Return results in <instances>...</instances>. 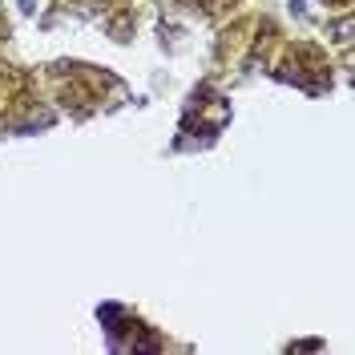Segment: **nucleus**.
I'll list each match as a JSON object with an SVG mask.
<instances>
[{
  "label": "nucleus",
  "mask_w": 355,
  "mask_h": 355,
  "mask_svg": "<svg viewBox=\"0 0 355 355\" xmlns=\"http://www.w3.org/2000/svg\"><path fill=\"white\" fill-rule=\"evenodd\" d=\"M41 28H61V24H81L105 33L113 44H130L141 33V0H37Z\"/></svg>",
  "instance_id": "nucleus-3"
},
{
  "label": "nucleus",
  "mask_w": 355,
  "mask_h": 355,
  "mask_svg": "<svg viewBox=\"0 0 355 355\" xmlns=\"http://www.w3.org/2000/svg\"><path fill=\"white\" fill-rule=\"evenodd\" d=\"M8 37H12V17H8V8L0 4V53H4V44H8Z\"/></svg>",
  "instance_id": "nucleus-6"
},
{
  "label": "nucleus",
  "mask_w": 355,
  "mask_h": 355,
  "mask_svg": "<svg viewBox=\"0 0 355 355\" xmlns=\"http://www.w3.org/2000/svg\"><path fill=\"white\" fill-rule=\"evenodd\" d=\"M41 85L57 117L69 121H93L133 101L130 81L93 61H53L41 69Z\"/></svg>",
  "instance_id": "nucleus-1"
},
{
  "label": "nucleus",
  "mask_w": 355,
  "mask_h": 355,
  "mask_svg": "<svg viewBox=\"0 0 355 355\" xmlns=\"http://www.w3.org/2000/svg\"><path fill=\"white\" fill-rule=\"evenodd\" d=\"M61 117L49 105L41 73L0 57V137H28L53 130Z\"/></svg>",
  "instance_id": "nucleus-2"
},
{
  "label": "nucleus",
  "mask_w": 355,
  "mask_h": 355,
  "mask_svg": "<svg viewBox=\"0 0 355 355\" xmlns=\"http://www.w3.org/2000/svg\"><path fill=\"white\" fill-rule=\"evenodd\" d=\"M331 53L323 49V44L315 41H303V37H283V41L275 44V53H270V61H266L263 73H270L275 81H287V85L303 89L311 97H319V93H327L335 81L331 73Z\"/></svg>",
  "instance_id": "nucleus-4"
},
{
  "label": "nucleus",
  "mask_w": 355,
  "mask_h": 355,
  "mask_svg": "<svg viewBox=\"0 0 355 355\" xmlns=\"http://www.w3.org/2000/svg\"><path fill=\"white\" fill-rule=\"evenodd\" d=\"M157 4H170L174 12H186L190 21L222 24L226 17H234L246 0H157Z\"/></svg>",
  "instance_id": "nucleus-5"
},
{
  "label": "nucleus",
  "mask_w": 355,
  "mask_h": 355,
  "mask_svg": "<svg viewBox=\"0 0 355 355\" xmlns=\"http://www.w3.org/2000/svg\"><path fill=\"white\" fill-rule=\"evenodd\" d=\"M327 12H352V0H323Z\"/></svg>",
  "instance_id": "nucleus-7"
}]
</instances>
